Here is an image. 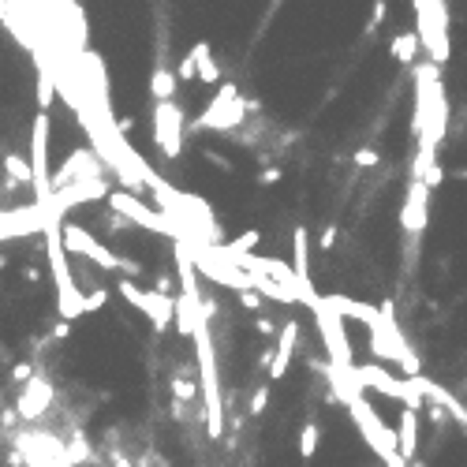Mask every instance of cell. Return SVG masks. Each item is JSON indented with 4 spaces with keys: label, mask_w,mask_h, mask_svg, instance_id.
I'll use <instances>...</instances> for the list:
<instances>
[{
    "label": "cell",
    "mask_w": 467,
    "mask_h": 467,
    "mask_svg": "<svg viewBox=\"0 0 467 467\" xmlns=\"http://www.w3.org/2000/svg\"><path fill=\"white\" fill-rule=\"evenodd\" d=\"M426 217H430V191H426L419 179H411L408 194H404V210H400V225H404L408 240H415L426 228Z\"/></svg>",
    "instance_id": "cell-12"
},
{
    "label": "cell",
    "mask_w": 467,
    "mask_h": 467,
    "mask_svg": "<svg viewBox=\"0 0 467 467\" xmlns=\"http://www.w3.org/2000/svg\"><path fill=\"white\" fill-rule=\"evenodd\" d=\"M109 300L105 288H94V292H83V314H94V310H101Z\"/></svg>",
    "instance_id": "cell-22"
},
{
    "label": "cell",
    "mask_w": 467,
    "mask_h": 467,
    "mask_svg": "<svg viewBox=\"0 0 467 467\" xmlns=\"http://www.w3.org/2000/svg\"><path fill=\"white\" fill-rule=\"evenodd\" d=\"M60 232H64V251L83 254V258H90L94 266H101V269H131V262H124V258H116L109 247H101V243L90 236L83 225H75V220H64Z\"/></svg>",
    "instance_id": "cell-9"
},
{
    "label": "cell",
    "mask_w": 467,
    "mask_h": 467,
    "mask_svg": "<svg viewBox=\"0 0 467 467\" xmlns=\"http://www.w3.org/2000/svg\"><path fill=\"white\" fill-rule=\"evenodd\" d=\"M120 295L127 303H131L135 310H142V314L150 318V326L165 333L168 326H172V318H176V300L172 295H161V292H142L135 280H120Z\"/></svg>",
    "instance_id": "cell-7"
},
{
    "label": "cell",
    "mask_w": 467,
    "mask_h": 467,
    "mask_svg": "<svg viewBox=\"0 0 467 467\" xmlns=\"http://www.w3.org/2000/svg\"><path fill=\"white\" fill-rule=\"evenodd\" d=\"M389 53H393L396 64H415V57H419V37H415V30L396 34L393 45H389Z\"/></svg>",
    "instance_id": "cell-18"
},
{
    "label": "cell",
    "mask_w": 467,
    "mask_h": 467,
    "mask_svg": "<svg viewBox=\"0 0 467 467\" xmlns=\"http://www.w3.org/2000/svg\"><path fill=\"white\" fill-rule=\"evenodd\" d=\"M191 57H194V71H199L202 83H220V68H217V60L210 53V42H194Z\"/></svg>",
    "instance_id": "cell-16"
},
{
    "label": "cell",
    "mask_w": 467,
    "mask_h": 467,
    "mask_svg": "<svg viewBox=\"0 0 467 467\" xmlns=\"http://www.w3.org/2000/svg\"><path fill=\"white\" fill-rule=\"evenodd\" d=\"M30 187L37 194V206L53 199V184H49V112H37L30 127Z\"/></svg>",
    "instance_id": "cell-5"
},
{
    "label": "cell",
    "mask_w": 467,
    "mask_h": 467,
    "mask_svg": "<svg viewBox=\"0 0 467 467\" xmlns=\"http://www.w3.org/2000/svg\"><path fill=\"white\" fill-rule=\"evenodd\" d=\"M42 213V210H37ZM45 220V247H49V269H53V280H57V307L64 318H79L83 314V292L75 288V277H71V266H68V251H64V236H60V217H49Z\"/></svg>",
    "instance_id": "cell-1"
},
{
    "label": "cell",
    "mask_w": 467,
    "mask_h": 467,
    "mask_svg": "<svg viewBox=\"0 0 467 467\" xmlns=\"http://www.w3.org/2000/svg\"><path fill=\"white\" fill-rule=\"evenodd\" d=\"M295 344H300V321H284L280 326V336L273 344V359H269V382H280L292 367V355H295Z\"/></svg>",
    "instance_id": "cell-13"
},
{
    "label": "cell",
    "mask_w": 467,
    "mask_h": 467,
    "mask_svg": "<svg viewBox=\"0 0 467 467\" xmlns=\"http://www.w3.org/2000/svg\"><path fill=\"white\" fill-rule=\"evenodd\" d=\"M277 179H280V168H262V172H258V184H277Z\"/></svg>",
    "instance_id": "cell-28"
},
{
    "label": "cell",
    "mask_w": 467,
    "mask_h": 467,
    "mask_svg": "<svg viewBox=\"0 0 467 467\" xmlns=\"http://www.w3.org/2000/svg\"><path fill=\"white\" fill-rule=\"evenodd\" d=\"M4 172L16 184H30V161H23L19 153H4Z\"/></svg>",
    "instance_id": "cell-19"
},
{
    "label": "cell",
    "mask_w": 467,
    "mask_h": 467,
    "mask_svg": "<svg viewBox=\"0 0 467 467\" xmlns=\"http://www.w3.org/2000/svg\"><path fill=\"white\" fill-rule=\"evenodd\" d=\"M101 172H105V165L97 161V153H90V150H75L71 158L60 165V172L49 179V184H53V194H57V191H64V187L79 184V179H101Z\"/></svg>",
    "instance_id": "cell-11"
},
{
    "label": "cell",
    "mask_w": 467,
    "mask_h": 467,
    "mask_svg": "<svg viewBox=\"0 0 467 467\" xmlns=\"http://www.w3.org/2000/svg\"><path fill=\"white\" fill-rule=\"evenodd\" d=\"M382 19H385V4L378 0V4H374V16H370V23H367V30H374V27H378Z\"/></svg>",
    "instance_id": "cell-29"
},
{
    "label": "cell",
    "mask_w": 467,
    "mask_h": 467,
    "mask_svg": "<svg viewBox=\"0 0 467 467\" xmlns=\"http://www.w3.org/2000/svg\"><path fill=\"white\" fill-rule=\"evenodd\" d=\"M176 79L179 83H187V79H199V71H194V57L187 53L184 60H179V68H176Z\"/></svg>",
    "instance_id": "cell-24"
},
{
    "label": "cell",
    "mask_w": 467,
    "mask_h": 467,
    "mask_svg": "<svg viewBox=\"0 0 467 467\" xmlns=\"http://www.w3.org/2000/svg\"><path fill=\"white\" fill-rule=\"evenodd\" d=\"M243 116H247V105L240 101V90L225 83L220 86V94L210 101V109H206L199 120H194V127H210V131H232V127H240L243 124Z\"/></svg>",
    "instance_id": "cell-6"
},
{
    "label": "cell",
    "mask_w": 467,
    "mask_h": 467,
    "mask_svg": "<svg viewBox=\"0 0 467 467\" xmlns=\"http://www.w3.org/2000/svg\"><path fill=\"white\" fill-rule=\"evenodd\" d=\"M292 277H295V295H300V303L314 307L318 292H314V277H310V236H307L303 225L295 228V236H292Z\"/></svg>",
    "instance_id": "cell-10"
},
{
    "label": "cell",
    "mask_w": 467,
    "mask_h": 467,
    "mask_svg": "<svg viewBox=\"0 0 467 467\" xmlns=\"http://www.w3.org/2000/svg\"><path fill=\"white\" fill-rule=\"evenodd\" d=\"M415 37L419 45L426 49L434 68H441L449 57H452V45H449V4L441 0H415Z\"/></svg>",
    "instance_id": "cell-2"
},
{
    "label": "cell",
    "mask_w": 467,
    "mask_h": 467,
    "mask_svg": "<svg viewBox=\"0 0 467 467\" xmlns=\"http://www.w3.org/2000/svg\"><path fill=\"white\" fill-rule=\"evenodd\" d=\"M408 467H422V463H408Z\"/></svg>",
    "instance_id": "cell-31"
},
{
    "label": "cell",
    "mask_w": 467,
    "mask_h": 467,
    "mask_svg": "<svg viewBox=\"0 0 467 467\" xmlns=\"http://www.w3.org/2000/svg\"><path fill=\"white\" fill-rule=\"evenodd\" d=\"M396 449H400V460H404V463H415V452H419V411H411V408L400 411Z\"/></svg>",
    "instance_id": "cell-15"
},
{
    "label": "cell",
    "mask_w": 467,
    "mask_h": 467,
    "mask_svg": "<svg viewBox=\"0 0 467 467\" xmlns=\"http://www.w3.org/2000/svg\"><path fill=\"white\" fill-rule=\"evenodd\" d=\"M49 400H53V385L45 378H30L27 389H23V396H19V415L23 419H37V415H45Z\"/></svg>",
    "instance_id": "cell-14"
},
{
    "label": "cell",
    "mask_w": 467,
    "mask_h": 467,
    "mask_svg": "<svg viewBox=\"0 0 467 467\" xmlns=\"http://www.w3.org/2000/svg\"><path fill=\"white\" fill-rule=\"evenodd\" d=\"M266 408H269V385H258V389H254V396H251V408H247V411H251V415H262Z\"/></svg>",
    "instance_id": "cell-23"
},
{
    "label": "cell",
    "mask_w": 467,
    "mask_h": 467,
    "mask_svg": "<svg viewBox=\"0 0 467 467\" xmlns=\"http://www.w3.org/2000/svg\"><path fill=\"white\" fill-rule=\"evenodd\" d=\"M344 404H348V411H352V419H355V426H359L362 441H367V445L378 452V456H382L389 467H408L404 460H400V449H396V430L378 419V411L367 404V396H362V393H352V396L344 400Z\"/></svg>",
    "instance_id": "cell-3"
},
{
    "label": "cell",
    "mask_w": 467,
    "mask_h": 467,
    "mask_svg": "<svg viewBox=\"0 0 467 467\" xmlns=\"http://www.w3.org/2000/svg\"><path fill=\"white\" fill-rule=\"evenodd\" d=\"M258 333H266V336H273V321H266V318H258Z\"/></svg>",
    "instance_id": "cell-30"
},
{
    "label": "cell",
    "mask_w": 467,
    "mask_h": 467,
    "mask_svg": "<svg viewBox=\"0 0 467 467\" xmlns=\"http://www.w3.org/2000/svg\"><path fill=\"white\" fill-rule=\"evenodd\" d=\"M314 452H318V422H307L300 430V456L314 460Z\"/></svg>",
    "instance_id": "cell-20"
},
{
    "label": "cell",
    "mask_w": 467,
    "mask_h": 467,
    "mask_svg": "<svg viewBox=\"0 0 467 467\" xmlns=\"http://www.w3.org/2000/svg\"><path fill=\"white\" fill-rule=\"evenodd\" d=\"M172 396H176V404H191V400L199 396V385H194L191 378H184V374H176L172 378Z\"/></svg>",
    "instance_id": "cell-21"
},
{
    "label": "cell",
    "mask_w": 467,
    "mask_h": 467,
    "mask_svg": "<svg viewBox=\"0 0 467 467\" xmlns=\"http://www.w3.org/2000/svg\"><path fill=\"white\" fill-rule=\"evenodd\" d=\"M172 94H176V75L168 71L165 64H158L153 75H150V97L153 101H172Z\"/></svg>",
    "instance_id": "cell-17"
},
{
    "label": "cell",
    "mask_w": 467,
    "mask_h": 467,
    "mask_svg": "<svg viewBox=\"0 0 467 467\" xmlns=\"http://www.w3.org/2000/svg\"><path fill=\"white\" fill-rule=\"evenodd\" d=\"M240 303L247 307V310H258V307H262V295H258L254 288H243V292H240Z\"/></svg>",
    "instance_id": "cell-26"
},
{
    "label": "cell",
    "mask_w": 467,
    "mask_h": 467,
    "mask_svg": "<svg viewBox=\"0 0 467 467\" xmlns=\"http://www.w3.org/2000/svg\"><path fill=\"white\" fill-rule=\"evenodd\" d=\"M378 161H382L378 150H370V146H367V150H355V165H359V168H378Z\"/></svg>",
    "instance_id": "cell-25"
},
{
    "label": "cell",
    "mask_w": 467,
    "mask_h": 467,
    "mask_svg": "<svg viewBox=\"0 0 467 467\" xmlns=\"http://www.w3.org/2000/svg\"><path fill=\"white\" fill-rule=\"evenodd\" d=\"M153 142L161 146L168 161L179 158V150H184V109L176 101H158L153 105Z\"/></svg>",
    "instance_id": "cell-8"
},
{
    "label": "cell",
    "mask_w": 467,
    "mask_h": 467,
    "mask_svg": "<svg viewBox=\"0 0 467 467\" xmlns=\"http://www.w3.org/2000/svg\"><path fill=\"white\" fill-rule=\"evenodd\" d=\"M321 251H329L333 247V243H336V225H326V228H321Z\"/></svg>",
    "instance_id": "cell-27"
},
{
    "label": "cell",
    "mask_w": 467,
    "mask_h": 467,
    "mask_svg": "<svg viewBox=\"0 0 467 467\" xmlns=\"http://www.w3.org/2000/svg\"><path fill=\"white\" fill-rule=\"evenodd\" d=\"M314 310V321H318V333H321V344L329 352V367L333 370H352V344H348V333H344V318L318 295V303L310 307Z\"/></svg>",
    "instance_id": "cell-4"
}]
</instances>
